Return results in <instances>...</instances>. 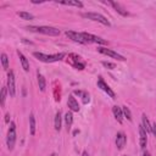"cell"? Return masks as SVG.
I'll return each instance as SVG.
<instances>
[{
  "mask_svg": "<svg viewBox=\"0 0 156 156\" xmlns=\"http://www.w3.org/2000/svg\"><path fill=\"white\" fill-rule=\"evenodd\" d=\"M122 112H123V117H126L128 121H132V112H130L129 107L122 106Z\"/></svg>",
  "mask_w": 156,
  "mask_h": 156,
  "instance_id": "cell-24",
  "label": "cell"
},
{
  "mask_svg": "<svg viewBox=\"0 0 156 156\" xmlns=\"http://www.w3.org/2000/svg\"><path fill=\"white\" fill-rule=\"evenodd\" d=\"M107 4L108 5H111L119 15H122V16H128V12H127V10H124V7H122V5L121 4H118V2H116V1H107Z\"/></svg>",
  "mask_w": 156,
  "mask_h": 156,
  "instance_id": "cell-13",
  "label": "cell"
},
{
  "mask_svg": "<svg viewBox=\"0 0 156 156\" xmlns=\"http://www.w3.org/2000/svg\"><path fill=\"white\" fill-rule=\"evenodd\" d=\"M126 143H127V136H126V134H124L123 132L117 133V135H116V146H117V149H118V150H122V149L124 147Z\"/></svg>",
  "mask_w": 156,
  "mask_h": 156,
  "instance_id": "cell-10",
  "label": "cell"
},
{
  "mask_svg": "<svg viewBox=\"0 0 156 156\" xmlns=\"http://www.w3.org/2000/svg\"><path fill=\"white\" fill-rule=\"evenodd\" d=\"M61 121H62V117H61V112L57 111L56 115H55V121H54V126H55V130H60L61 129Z\"/></svg>",
  "mask_w": 156,
  "mask_h": 156,
  "instance_id": "cell-18",
  "label": "cell"
},
{
  "mask_svg": "<svg viewBox=\"0 0 156 156\" xmlns=\"http://www.w3.org/2000/svg\"><path fill=\"white\" fill-rule=\"evenodd\" d=\"M96 84H98V88H100L101 90H104V91H105L110 98H112V99H115V98H116V94L113 93V90H112V89H111V88H110V87L104 82V79H102V78H99V80H98V83H96Z\"/></svg>",
  "mask_w": 156,
  "mask_h": 156,
  "instance_id": "cell-9",
  "label": "cell"
},
{
  "mask_svg": "<svg viewBox=\"0 0 156 156\" xmlns=\"http://www.w3.org/2000/svg\"><path fill=\"white\" fill-rule=\"evenodd\" d=\"M143 156H151V155H150V154H149L147 151H144V154H143Z\"/></svg>",
  "mask_w": 156,
  "mask_h": 156,
  "instance_id": "cell-30",
  "label": "cell"
},
{
  "mask_svg": "<svg viewBox=\"0 0 156 156\" xmlns=\"http://www.w3.org/2000/svg\"><path fill=\"white\" fill-rule=\"evenodd\" d=\"M139 135H140V138H139L140 147H141V149H145L146 143H147V136H146V130L144 129V127H143L141 124L139 126Z\"/></svg>",
  "mask_w": 156,
  "mask_h": 156,
  "instance_id": "cell-11",
  "label": "cell"
},
{
  "mask_svg": "<svg viewBox=\"0 0 156 156\" xmlns=\"http://www.w3.org/2000/svg\"><path fill=\"white\" fill-rule=\"evenodd\" d=\"M1 65H2L4 69L9 68V57H7L6 54H1Z\"/></svg>",
  "mask_w": 156,
  "mask_h": 156,
  "instance_id": "cell-25",
  "label": "cell"
},
{
  "mask_svg": "<svg viewBox=\"0 0 156 156\" xmlns=\"http://www.w3.org/2000/svg\"><path fill=\"white\" fill-rule=\"evenodd\" d=\"M123 156H127V155H123Z\"/></svg>",
  "mask_w": 156,
  "mask_h": 156,
  "instance_id": "cell-33",
  "label": "cell"
},
{
  "mask_svg": "<svg viewBox=\"0 0 156 156\" xmlns=\"http://www.w3.org/2000/svg\"><path fill=\"white\" fill-rule=\"evenodd\" d=\"M112 112H113V116H115V118L117 119V122H118V123H122V121H123L122 107H119V106H113V107H112Z\"/></svg>",
  "mask_w": 156,
  "mask_h": 156,
  "instance_id": "cell-14",
  "label": "cell"
},
{
  "mask_svg": "<svg viewBox=\"0 0 156 156\" xmlns=\"http://www.w3.org/2000/svg\"><path fill=\"white\" fill-rule=\"evenodd\" d=\"M33 56L35 58H38L39 61L41 62H46V63H51V62H56V61H60L62 60L66 55L63 52H58V54H54V55H45L43 52H33Z\"/></svg>",
  "mask_w": 156,
  "mask_h": 156,
  "instance_id": "cell-2",
  "label": "cell"
},
{
  "mask_svg": "<svg viewBox=\"0 0 156 156\" xmlns=\"http://www.w3.org/2000/svg\"><path fill=\"white\" fill-rule=\"evenodd\" d=\"M66 35L72 39L73 41L76 43H79V44H87V41L84 40L82 33H78V32H73V30H66Z\"/></svg>",
  "mask_w": 156,
  "mask_h": 156,
  "instance_id": "cell-8",
  "label": "cell"
},
{
  "mask_svg": "<svg viewBox=\"0 0 156 156\" xmlns=\"http://www.w3.org/2000/svg\"><path fill=\"white\" fill-rule=\"evenodd\" d=\"M82 156H89V155H88V152H87V151H83V154H82Z\"/></svg>",
  "mask_w": 156,
  "mask_h": 156,
  "instance_id": "cell-31",
  "label": "cell"
},
{
  "mask_svg": "<svg viewBox=\"0 0 156 156\" xmlns=\"http://www.w3.org/2000/svg\"><path fill=\"white\" fill-rule=\"evenodd\" d=\"M7 90L10 96H15L16 95V85H15V74L13 71H10L7 73Z\"/></svg>",
  "mask_w": 156,
  "mask_h": 156,
  "instance_id": "cell-6",
  "label": "cell"
},
{
  "mask_svg": "<svg viewBox=\"0 0 156 156\" xmlns=\"http://www.w3.org/2000/svg\"><path fill=\"white\" fill-rule=\"evenodd\" d=\"M16 143V124L15 122L10 123V128L7 132V136H6V145L9 147V150H12Z\"/></svg>",
  "mask_w": 156,
  "mask_h": 156,
  "instance_id": "cell-4",
  "label": "cell"
},
{
  "mask_svg": "<svg viewBox=\"0 0 156 156\" xmlns=\"http://www.w3.org/2000/svg\"><path fill=\"white\" fill-rule=\"evenodd\" d=\"M5 117H6V118H5V122H6V123H9V121H10V118H9V117H10V115L7 113V115H6Z\"/></svg>",
  "mask_w": 156,
  "mask_h": 156,
  "instance_id": "cell-29",
  "label": "cell"
},
{
  "mask_svg": "<svg viewBox=\"0 0 156 156\" xmlns=\"http://www.w3.org/2000/svg\"><path fill=\"white\" fill-rule=\"evenodd\" d=\"M151 133L154 134V136H156V123L151 124Z\"/></svg>",
  "mask_w": 156,
  "mask_h": 156,
  "instance_id": "cell-28",
  "label": "cell"
},
{
  "mask_svg": "<svg viewBox=\"0 0 156 156\" xmlns=\"http://www.w3.org/2000/svg\"><path fill=\"white\" fill-rule=\"evenodd\" d=\"M9 90H7V87H4L2 89H1V106H4L5 105V100H6V93H7Z\"/></svg>",
  "mask_w": 156,
  "mask_h": 156,
  "instance_id": "cell-26",
  "label": "cell"
},
{
  "mask_svg": "<svg viewBox=\"0 0 156 156\" xmlns=\"http://www.w3.org/2000/svg\"><path fill=\"white\" fill-rule=\"evenodd\" d=\"M27 29H29L30 32H37V33H41L45 35H51V37H56L60 34V29L55 28V27H49V26H29L27 27Z\"/></svg>",
  "mask_w": 156,
  "mask_h": 156,
  "instance_id": "cell-1",
  "label": "cell"
},
{
  "mask_svg": "<svg viewBox=\"0 0 156 156\" xmlns=\"http://www.w3.org/2000/svg\"><path fill=\"white\" fill-rule=\"evenodd\" d=\"M50 156H57V154H55V152H52V154H51Z\"/></svg>",
  "mask_w": 156,
  "mask_h": 156,
  "instance_id": "cell-32",
  "label": "cell"
},
{
  "mask_svg": "<svg viewBox=\"0 0 156 156\" xmlns=\"http://www.w3.org/2000/svg\"><path fill=\"white\" fill-rule=\"evenodd\" d=\"M102 65L106 67V68H108V69H113L116 66H115V63H111V62H106V61H104L102 62Z\"/></svg>",
  "mask_w": 156,
  "mask_h": 156,
  "instance_id": "cell-27",
  "label": "cell"
},
{
  "mask_svg": "<svg viewBox=\"0 0 156 156\" xmlns=\"http://www.w3.org/2000/svg\"><path fill=\"white\" fill-rule=\"evenodd\" d=\"M57 4L61 5H67V6H76V7H83V2L78 0H68V1H56Z\"/></svg>",
  "mask_w": 156,
  "mask_h": 156,
  "instance_id": "cell-16",
  "label": "cell"
},
{
  "mask_svg": "<svg viewBox=\"0 0 156 156\" xmlns=\"http://www.w3.org/2000/svg\"><path fill=\"white\" fill-rule=\"evenodd\" d=\"M82 17L91 20V21H95V22H99V23H101L104 26H107V27L110 26L108 20L105 16H102L101 13H98V12H85V13H82Z\"/></svg>",
  "mask_w": 156,
  "mask_h": 156,
  "instance_id": "cell-3",
  "label": "cell"
},
{
  "mask_svg": "<svg viewBox=\"0 0 156 156\" xmlns=\"http://www.w3.org/2000/svg\"><path fill=\"white\" fill-rule=\"evenodd\" d=\"M74 94H77V95H80V96H82V99H83V102H84V104H88V102L90 101V98H89V94H88L87 91H80V90H74Z\"/></svg>",
  "mask_w": 156,
  "mask_h": 156,
  "instance_id": "cell-22",
  "label": "cell"
},
{
  "mask_svg": "<svg viewBox=\"0 0 156 156\" xmlns=\"http://www.w3.org/2000/svg\"><path fill=\"white\" fill-rule=\"evenodd\" d=\"M67 106H68V107H69V110H71V111H73V112H78V111H79L78 101L76 100V98H74L73 95H69V96H68Z\"/></svg>",
  "mask_w": 156,
  "mask_h": 156,
  "instance_id": "cell-12",
  "label": "cell"
},
{
  "mask_svg": "<svg viewBox=\"0 0 156 156\" xmlns=\"http://www.w3.org/2000/svg\"><path fill=\"white\" fill-rule=\"evenodd\" d=\"M82 35H83V38H84V40H85L87 43H95V44H101V45L106 44V40L101 39V38H99V37H96V35H93V34H90V33L83 32Z\"/></svg>",
  "mask_w": 156,
  "mask_h": 156,
  "instance_id": "cell-7",
  "label": "cell"
},
{
  "mask_svg": "<svg viewBox=\"0 0 156 156\" xmlns=\"http://www.w3.org/2000/svg\"><path fill=\"white\" fill-rule=\"evenodd\" d=\"M38 85H39V89H40L41 91L45 90L46 80H45V78L43 77V74H40V73H38Z\"/></svg>",
  "mask_w": 156,
  "mask_h": 156,
  "instance_id": "cell-20",
  "label": "cell"
},
{
  "mask_svg": "<svg viewBox=\"0 0 156 156\" xmlns=\"http://www.w3.org/2000/svg\"><path fill=\"white\" fill-rule=\"evenodd\" d=\"M98 51H99L100 54L107 55V56H110V57H112V58H116V60H118V61H124V60H126L122 55H119V54H117L116 51H113V50H111V49H107V48L99 46V48H98Z\"/></svg>",
  "mask_w": 156,
  "mask_h": 156,
  "instance_id": "cell-5",
  "label": "cell"
},
{
  "mask_svg": "<svg viewBox=\"0 0 156 156\" xmlns=\"http://www.w3.org/2000/svg\"><path fill=\"white\" fill-rule=\"evenodd\" d=\"M65 123H66L67 129H69L71 126H72V123H73V115H72V112H67L65 115Z\"/></svg>",
  "mask_w": 156,
  "mask_h": 156,
  "instance_id": "cell-21",
  "label": "cell"
},
{
  "mask_svg": "<svg viewBox=\"0 0 156 156\" xmlns=\"http://www.w3.org/2000/svg\"><path fill=\"white\" fill-rule=\"evenodd\" d=\"M29 129H30V135L35 134V117L33 113L29 115Z\"/></svg>",
  "mask_w": 156,
  "mask_h": 156,
  "instance_id": "cell-19",
  "label": "cell"
},
{
  "mask_svg": "<svg viewBox=\"0 0 156 156\" xmlns=\"http://www.w3.org/2000/svg\"><path fill=\"white\" fill-rule=\"evenodd\" d=\"M17 15H18L22 20H26V21H30V20H33V18H34V16H33L32 13L26 12V11H21V12H18Z\"/></svg>",
  "mask_w": 156,
  "mask_h": 156,
  "instance_id": "cell-23",
  "label": "cell"
},
{
  "mask_svg": "<svg viewBox=\"0 0 156 156\" xmlns=\"http://www.w3.org/2000/svg\"><path fill=\"white\" fill-rule=\"evenodd\" d=\"M141 126L144 127V129L146 130V133H150L151 132V124H150V122H149V119H147V117H146L145 113H143V116H141Z\"/></svg>",
  "mask_w": 156,
  "mask_h": 156,
  "instance_id": "cell-17",
  "label": "cell"
},
{
  "mask_svg": "<svg viewBox=\"0 0 156 156\" xmlns=\"http://www.w3.org/2000/svg\"><path fill=\"white\" fill-rule=\"evenodd\" d=\"M17 55H18V57H20V61H21L22 68H23L26 72H28V71H29V62H28L27 57H26L21 51H17Z\"/></svg>",
  "mask_w": 156,
  "mask_h": 156,
  "instance_id": "cell-15",
  "label": "cell"
}]
</instances>
